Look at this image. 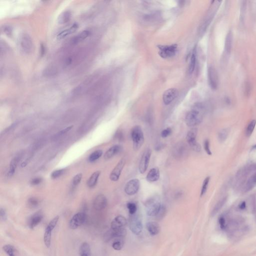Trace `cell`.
Instances as JSON below:
<instances>
[{"label": "cell", "instance_id": "obj_1", "mask_svg": "<svg viewBox=\"0 0 256 256\" xmlns=\"http://www.w3.org/2000/svg\"><path fill=\"white\" fill-rule=\"evenodd\" d=\"M204 111V106L202 104H197L192 110L187 113L186 116V123L189 127H194L202 122Z\"/></svg>", "mask_w": 256, "mask_h": 256}, {"label": "cell", "instance_id": "obj_2", "mask_svg": "<svg viewBox=\"0 0 256 256\" xmlns=\"http://www.w3.org/2000/svg\"><path fill=\"white\" fill-rule=\"evenodd\" d=\"M131 137L133 141L134 149L136 151L138 150L144 142V133L140 126H136L132 129Z\"/></svg>", "mask_w": 256, "mask_h": 256}, {"label": "cell", "instance_id": "obj_3", "mask_svg": "<svg viewBox=\"0 0 256 256\" xmlns=\"http://www.w3.org/2000/svg\"><path fill=\"white\" fill-rule=\"evenodd\" d=\"M18 45L20 50L25 54H30L34 49V44L32 38L27 34L21 35L18 41Z\"/></svg>", "mask_w": 256, "mask_h": 256}, {"label": "cell", "instance_id": "obj_4", "mask_svg": "<svg viewBox=\"0 0 256 256\" xmlns=\"http://www.w3.org/2000/svg\"><path fill=\"white\" fill-rule=\"evenodd\" d=\"M161 207L160 201L158 197H152L146 203V212L149 216H156L161 210Z\"/></svg>", "mask_w": 256, "mask_h": 256}, {"label": "cell", "instance_id": "obj_5", "mask_svg": "<svg viewBox=\"0 0 256 256\" xmlns=\"http://www.w3.org/2000/svg\"><path fill=\"white\" fill-rule=\"evenodd\" d=\"M129 228L131 231L136 235L140 234L143 230V224L140 217L135 214L131 215L129 218Z\"/></svg>", "mask_w": 256, "mask_h": 256}, {"label": "cell", "instance_id": "obj_6", "mask_svg": "<svg viewBox=\"0 0 256 256\" xmlns=\"http://www.w3.org/2000/svg\"><path fill=\"white\" fill-rule=\"evenodd\" d=\"M198 133V129L194 128L188 132L186 136V140L193 151L199 152L201 150V146L196 141V137Z\"/></svg>", "mask_w": 256, "mask_h": 256}, {"label": "cell", "instance_id": "obj_7", "mask_svg": "<svg viewBox=\"0 0 256 256\" xmlns=\"http://www.w3.org/2000/svg\"><path fill=\"white\" fill-rule=\"evenodd\" d=\"M159 55L162 58H171L175 55L177 51V45L176 44L167 46H159Z\"/></svg>", "mask_w": 256, "mask_h": 256}, {"label": "cell", "instance_id": "obj_8", "mask_svg": "<svg viewBox=\"0 0 256 256\" xmlns=\"http://www.w3.org/2000/svg\"><path fill=\"white\" fill-rule=\"evenodd\" d=\"M151 154L152 151L151 149L149 148L146 149L143 153L139 165V171L141 174H143L145 173L148 169L150 161Z\"/></svg>", "mask_w": 256, "mask_h": 256}, {"label": "cell", "instance_id": "obj_9", "mask_svg": "<svg viewBox=\"0 0 256 256\" xmlns=\"http://www.w3.org/2000/svg\"><path fill=\"white\" fill-rule=\"evenodd\" d=\"M86 215L85 213L80 212L75 215L70 221V228L73 230L77 229L79 227L83 224L86 220Z\"/></svg>", "mask_w": 256, "mask_h": 256}, {"label": "cell", "instance_id": "obj_10", "mask_svg": "<svg viewBox=\"0 0 256 256\" xmlns=\"http://www.w3.org/2000/svg\"><path fill=\"white\" fill-rule=\"evenodd\" d=\"M127 231L124 228L120 229H111L104 235V240L109 241L113 239L121 238L125 236Z\"/></svg>", "mask_w": 256, "mask_h": 256}, {"label": "cell", "instance_id": "obj_11", "mask_svg": "<svg viewBox=\"0 0 256 256\" xmlns=\"http://www.w3.org/2000/svg\"><path fill=\"white\" fill-rule=\"evenodd\" d=\"M140 187V182L139 180L132 179L126 184L125 187V192L128 195L133 196L139 191Z\"/></svg>", "mask_w": 256, "mask_h": 256}, {"label": "cell", "instance_id": "obj_12", "mask_svg": "<svg viewBox=\"0 0 256 256\" xmlns=\"http://www.w3.org/2000/svg\"><path fill=\"white\" fill-rule=\"evenodd\" d=\"M125 164L126 160L124 158L120 160L110 175V179L112 181L116 182L119 179Z\"/></svg>", "mask_w": 256, "mask_h": 256}, {"label": "cell", "instance_id": "obj_13", "mask_svg": "<svg viewBox=\"0 0 256 256\" xmlns=\"http://www.w3.org/2000/svg\"><path fill=\"white\" fill-rule=\"evenodd\" d=\"M208 79L209 84L212 89H216L218 85V77L216 70L211 67L208 70Z\"/></svg>", "mask_w": 256, "mask_h": 256}, {"label": "cell", "instance_id": "obj_14", "mask_svg": "<svg viewBox=\"0 0 256 256\" xmlns=\"http://www.w3.org/2000/svg\"><path fill=\"white\" fill-rule=\"evenodd\" d=\"M107 205V200L104 195H98L94 201V208L97 211H101L105 208Z\"/></svg>", "mask_w": 256, "mask_h": 256}, {"label": "cell", "instance_id": "obj_15", "mask_svg": "<svg viewBox=\"0 0 256 256\" xmlns=\"http://www.w3.org/2000/svg\"><path fill=\"white\" fill-rule=\"evenodd\" d=\"M43 214L41 211L33 215L28 220V224L30 228L33 229L41 222L43 219Z\"/></svg>", "mask_w": 256, "mask_h": 256}, {"label": "cell", "instance_id": "obj_16", "mask_svg": "<svg viewBox=\"0 0 256 256\" xmlns=\"http://www.w3.org/2000/svg\"><path fill=\"white\" fill-rule=\"evenodd\" d=\"M178 95L176 89L172 88L167 90L164 92L163 96V100L166 105H168L174 100Z\"/></svg>", "mask_w": 256, "mask_h": 256}, {"label": "cell", "instance_id": "obj_17", "mask_svg": "<svg viewBox=\"0 0 256 256\" xmlns=\"http://www.w3.org/2000/svg\"><path fill=\"white\" fill-rule=\"evenodd\" d=\"M127 224V220L124 217L118 216L112 222L111 227L113 229L124 228Z\"/></svg>", "mask_w": 256, "mask_h": 256}, {"label": "cell", "instance_id": "obj_18", "mask_svg": "<svg viewBox=\"0 0 256 256\" xmlns=\"http://www.w3.org/2000/svg\"><path fill=\"white\" fill-rule=\"evenodd\" d=\"M122 149H123L121 146L114 145L106 151L104 156V159L106 160H109L112 158H113L114 156H115V155L120 153L122 151Z\"/></svg>", "mask_w": 256, "mask_h": 256}, {"label": "cell", "instance_id": "obj_19", "mask_svg": "<svg viewBox=\"0 0 256 256\" xmlns=\"http://www.w3.org/2000/svg\"><path fill=\"white\" fill-rule=\"evenodd\" d=\"M160 176V172L159 169L154 168L149 171V173L147 174L146 179L149 182H155L159 180Z\"/></svg>", "mask_w": 256, "mask_h": 256}, {"label": "cell", "instance_id": "obj_20", "mask_svg": "<svg viewBox=\"0 0 256 256\" xmlns=\"http://www.w3.org/2000/svg\"><path fill=\"white\" fill-rule=\"evenodd\" d=\"M22 157L21 155H18L14 157L12 159L10 164V168L8 173V177H11L14 175L15 173L16 168L18 166V163L21 160V158Z\"/></svg>", "mask_w": 256, "mask_h": 256}, {"label": "cell", "instance_id": "obj_21", "mask_svg": "<svg viewBox=\"0 0 256 256\" xmlns=\"http://www.w3.org/2000/svg\"><path fill=\"white\" fill-rule=\"evenodd\" d=\"M78 28V25L77 24L75 23L71 27H70L69 29H66L60 32L59 34L57 35V39L58 40H62L64 38H66L67 36H69L70 35L73 34L77 30Z\"/></svg>", "mask_w": 256, "mask_h": 256}, {"label": "cell", "instance_id": "obj_22", "mask_svg": "<svg viewBox=\"0 0 256 256\" xmlns=\"http://www.w3.org/2000/svg\"><path fill=\"white\" fill-rule=\"evenodd\" d=\"M147 228L150 234L153 236L158 234L160 231V227L156 222L147 223Z\"/></svg>", "mask_w": 256, "mask_h": 256}, {"label": "cell", "instance_id": "obj_23", "mask_svg": "<svg viewBox=\"0 0 256 256\" xmlns=\"http://www.w3.org/2000/svg\"><path fill=\"white\" fill-rule=\"evenodd\" d=\"M90 34V32L87 30L82 31L72 39V43L73 44H77L80 42H82L89 36Z\"/></svg>", "mask_w": 256, "mask_h": 256}, {"label": "cell", "instance_id": "obj_24", "mask_svg": "<svg viewBox=\"0 0 256 256\" xmlns=\"http://www.w3.org/2000/svg\"><path fill=\"white\" fill-rule=\"evenodd\" d=\"M101 174V172L99 171H96L91 176L89 179L88 180L87 186L89 188L95 187L97 183L98 179Z\"/></svg>", "mask_w": 256, "mask_h": 256}, {"label": "cell", "instance_id": "obj_25", "mask_svg": "<svg viewBox=\"0 0 256 256\" xmlns=\"http://www.w3.org/2000/svg\"><path fill=\"white\" fill-rule=\"evenodd\" d=\"M71 18V13L69 11H65L58 17L59 24H65L69 21Z\"/></svg>", "mask_w": 256, "mask_h": 256}, {"label": "cell", "instance_id": "obj_26", "mask_svg": "<svg viewBox=\"0 0 256 256\" xmlns=\"http://www.w3.org/2000/svg\"><path fill=\"white\" fill-rule=\"evenodd\" d=\"M80 256H91V247L87 243H84L80 247Z\"/></svg>", "mask_w": 256, "mask_h": 256}, {"label": "cell", "instance_id": "obj_27", "mask_svg": "<svg viewBox=\"0 0 256 256\" xmlns=\"http://www.w3.org/2000/svg\"><path fill=\"white\" fill-rule=\"evenodd\" d=\"M233 35L232 32H229L225 41V50L227 53H230L232 49V46Z\"/></svg>", "mask_w": 256, "mask_h": 256}, {"label": "cell", "instance_id": "obj_28", "mask_svg": "<svg viewBox=\"0 0 256 256\" xmlns=\"http://www.w3.org/2000/svg\"><path fill=\"white\" fill-rule=\"evenodd\" d=\"M52 231L50 229L46 228L44 234V240L45 244L47 248H50L51 242V236H52Z\"/></svg>", "mask_w": 256, "mask_h": 256}, {"label": "cell", "instance_id": "obj_29", "mask_svg": "<svg viewBox=\"0 0 256 256\" xmlns=\"http://www.w3.org/2000/svg\"><path fill=\"white\" fill-rule=\"evenodd\" d=\"M256 186V174L252 175L247 182L246 189L247 191H250Z\"/></svg>", "mask_w": 256, "mask_h": 256}, {"label": "cell", "instance_id": "obj_30", "mask_svg": "<svg viewBox=\"0 0 256 256\" xmlns=\"http://www.w3.org/2000/svg\"><path fill=\"white\" fill-rule=\"evenodd\" d=\"M103 151L101 150H98L94 151V152L91 154V155H90L89 157L88 158L89 161L90 162H94L95 161H97L103 155Z\"/></svg>", "mask_w": 256, "mask_h": 256}, {"label": "cell", "instance_id": "obj_31", "mask_svg": "<svg viewBox=\"0 0 256 256\" xmlns=\"http://www.w3.org/2000/svg\"><path fill=\"white\" fill-rule=\"evenodd\" d=\"M196 50H194L193 51L192 54L191 61H190V65H189V73L192 74L194 71L195 68L196 66Z\"/></svg>", "mask_w": 256, "mask_h": 256}, {"label": "cell", "instance_id": "obj_32", "mask_svg": "<svg viewBox=\"0 0 256 256\" xmlns=\"http://www.w3.org/2000/svg\"><path fill=\"white\" fill-rule=\"evenodd\" d=\"M4 252L9 256H16V251L14 247L11 245H6L3 247Z\"/></svg>", "mask_w": 256, "mask_h": 256}, {"label": "cell", "instance_id": "obj_33", "mask_svg": "<svg viewBox=\"0 0 256 256\" xmlns=\"http://www.w3.org/2000/svg\"><path fill=\"white\" fill-rule=\"evenodd\" d=\"M57 73V70L55 69V68H54L53 67H48V68L45 70V71L43 72V75L45 77H52L53 76L56 75Z\"/></svg>", "mask_w": 256, "mask_h": 256}, {"label": "cell", "instance_id": "obj_34", "mask_svg": "<svg viewBox=\"0 0 256 256\" xmlns=\"http://www.w3.org/2000/svg\"><path fill=\"white\" fill-rule=\"evenodd\" d=\"M123 241L121 238L116 239L112 244V247L116 250H121L123 248Z\"/></svg>", "mask_w": 256, "mask_h": 256}, {"label": "cell", "instance_id": "obj_35", "mask_svg": "<svg viewBox=\"0 0 256 256\" xmlns=\"http://www.w3.org/2000/svg\"><path fill=\"white\" fill-rule=\"evenodd\" d=\"M229 132L227 129H224L221 130L218 134L219 141L221 143H223L226 140L228 136Z\"/></svg>", "mask_w": 256, "mask_h": 256}, {"label": "cell", "instance_id": "obj_36", "mask_svg": "<svg viewBox=\"0 0 256 256\" xmlns=\"http://www.w3.org/2000/svg\"><path fill=\"white\" fill-rule=\"evenodd\" d=\"M256 125V120H252L249 123V124L248 125V127L247 128L246 131V136L247 137H250L251 135L252 134L254 130Z\"/></svg>", "mask_w": 256, "mask_h": 256}, {"label": "cell", "instance_id": "obj_37", "mask_svg": "<svg viewBox=\"0 0 256 256\" xmlns=\"http://www.w3.org/2000/svg\"><path fill=\"white\" fill-rule=\"evenodd\" d=\"M210 180V177H207L205 178L203 183L201 191V197L203 196L206 193L209 184Z\"/></svg>", "mask_w": 256, "mask_h": 256}, {"label": "cell", "instance_id": "obj_38", "mask_svg": "<svg viewBox=\"0 0 256 256\" xmlns=\"http://www.w3.org/2000/svg\"><path fill=\"white\" fill-rule=\"evenodd\" d=\"M227 200V197H224L217 204L216 206L215 207L214 210L213 211L212 215H215L219 211L221 208L224 205L225 203H226Z\"/></svg>", "mask_w": 256, "mask_h": 256}, {"label": "cell", "instance_id": "obj_39", "mask_svg": "<svg viewBox=\"0 0 256 256\" xmlns=\"http://www.w3.org/2000/svg\"><path fill=\"white\" fill-rule=\"evenodd\" d=\"M28 206L31 208H35L39 205V201L36 198H31L28 201Z\"/></svg>", "mask_w": 256, "mask_h": 256}, {"label": "cell", "instance_id": "obj_40", "mask_svg": "<svg viewBox=\"0 0 256 256\" xmlns=\"http://www.w3.org/2000/svg\"><path fill=\"white\" fill-rule=\"evenodd\" d=\"M127 207L129 210V213L130 214V215H134L136 214L137 210V206L136 204L134 203H128L127 205Z\"/></svg>", "mask_w": 256, "mask_h": 256}, {"label": "cell", "instance_id": "obj_41", "mask_svg": "<svg viewBox=\"0 0 256 256\" xmlns=\"http://www.w3.org/2000/svg\"><path fill=\"white\" fill-rule=\"evenodd\" d=\"M65 171V170L64 169H59V170H55L54 172H53L52 174H51V178L53 179L58 178L59 177H61L62 175H63Z\"/></svg>", "mask_w": 256, "mask_h": 256}, {"label": "cell", "instance_id": "obj_42", "mask_svg": "<svg viewBox=\"0 0 256 256\" xmlns=\"http://www.w3.org/2000/svg\"><path fill=\"white\" fill-rule=\"evenodd\" d=\"M59 220V217L58 216L55 217L52 220L50 221V222L49 223V224L48 225L47 228L50 229V230H51L52 231L55 228V227L56 226V225L57 224Z\"/></svg>", "mask_w": 256, "mask_h": 256}, {"label": "cell", "instance_id": "obj_43", "mask_svg": "<svg viewBox=\"0 0 256 256\" xmlns=\"http://www.w3.org/2000/svg\"><path fill=\"white\" fill-rule=\"evenodd\" d=\"M82 177H83V174L82 173H79L77 175H75L72 181L73 185L74 186H77V185H79L80 183L81 182L82 179Z\"/></svg>", "mask_w": 256, "mask_h": 256}, {"label": "cell", "instance_id": "obj_44", "mask_svg": "<svg viewBox=\"0 0 256 256\" xmlns=\"http://www.w3.org/2000/svg\"><path fill=\"white\" fill-rule=\"evenodd\" d=\"M204 149L206 151L207 154L209 155H211L212 154V152L211 151L210 148V142L208 139L206 140L204 142Z\"/></svg>", "mask_w": 256, "mask_h": 256}, {"label": "cell", "instance_id": "obj_45", "mask_svg": "<svg viewBox=\"0 0 256 256\" xmlns=\"http://www.w3.org/2000/svg\"><path fill=\"white\" fill-rule=\"evenodd\" d=\"M172 133V129L170 128H167V129H165L161 132V137L164 138H167L169 136L171 135Z\"/></svg>", "mask_w": 256, "mask_h": 256}, {"label": "cell", "instance_id": "obj_46", "mask_svg": "<svg viewBox=\"0 0 256 256\" xmlns=\"http://www.w3.org/2000/svg\"><path fill=\"white\" fill-rule=\"evenodd\" d=\"M165 213H166V209H165L164 207L162 206L161 210L159 211V213L156 216L157 219H159V220L162 219L165 216Z\"/></svg>", "mask_w": 256, "mask_h": 256}, {"label": "cell", "instance_id": "obj_47", "mask_svg": "<svg viewBox=\"0 0 256 256\" xmlns=\"http://www.w3.org/2000/svg\"><path fill=\"white\" fill-rule=\"evenodd\" d=\"M43 179L41 177H37L33 179L31 182V184L33 186H37L42 183Z\"/></svg>", "mask_w": 256, "mask_h": 256}, {"label": "cell", "instance_id": "obj_48", "mask_svg": "<svg viewBox=\"0 0 256 256\" xmlns=\"http://www.w3.org/2000/svg\"><path fill=\"white\" fill-rule=\"evenodd\" d=\"M73 125L70 126L69 127L66 128L65 129L60 131V132L57 134V135L58 136H62V135H64V134H65L66 133H67L68 132H69V131L73 128Z\"/></svg>", "mask_w": 256, "mask_h": 256}, {"label": "cell", "instance_id": "obj_49", "mask_svg": "<svg viewBox=\"0 0 256 256\" xmlns=\"http://www.w3.org/2000/svg\"><path fill=\"white\" fill-rule=\"evenodd\" d=\"M0 217H1V219L3 221H6L7 219V215L6 213V211L4 209H0Z\"/></svg>", "mask_w": 256, "mask_h": 256}, {"label": "cell", "instance_id": "obj_50", "mask_svg": "<svg viewBox=\"0 0 256 256\" xmlns=\"http://www.w3.org/2000/svg\"><path fill=\"white\" fill-rule=\"evenodd\" d=\"M219 224H220V225L221 228L222 229H224L225 228V225H226V223H225V220L224 218L223 217H221L220 219H219Z\"/></svg>", "mask_w": 256, "mask_h": 256}, {"label": "cell", "instance_id": "obj_51", "mask_svg": "<svg viewBox=\"0 0 256 256\" xmlns=\"http://www.w3.org/2000/svg\"><path fill=\"white\" fill-rule=\"evenodd\" d=\"M4 32L5 33L9 35L11 33V29L9 27H6L4 28Z\"/></svg>", "mask_w": 256, "mask_h": 256}, {"label": "cell", "instance_id": "obj_52", "mask_svg": "<svg viewBox=\"0 0 256 256\" xmlns=\"http://www.w3.org/2000/svg\"><path fill=\"white\" fill-rule=\"evenodd\" d=\"M246 204L245 202H242L239 205V208L241 210H244L246 208Z\"/></svg>", "mask_w": 256, "mask_h": 256}, {"label": "cell", "instance_id": "obj_53", "mask_svg": "<svg viewBox=\"0 0 256 256\" xmlns=\"http://www.w3.org/2000/svg\"><path fill=\"white\" fill-rule=\"evenodd\" d=\"M41 54H42V55H43V54H44L45 52V48L44 46H43V45H42L41 47Z\"/></svg>", "mask_w": 256, "mask_h": 256}, {"label": "cell", "instance_id": "obj_54", "mask_svg": "<svg viewBox=\"0 0 256 256\" xmlns=\"http://www.w3.org/2000/svg\"><path fill=\"white\" fill-rule=\"evenodd\" d=\"M253 150H256V145H254L253 147H252Z\"/></svg>", "mask_w": 256, "mask_h": 256}]
</instances>
